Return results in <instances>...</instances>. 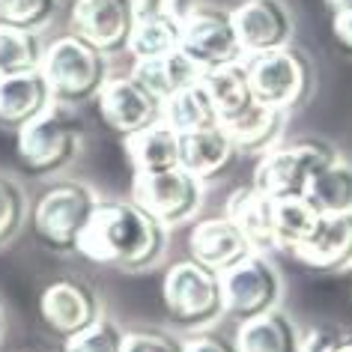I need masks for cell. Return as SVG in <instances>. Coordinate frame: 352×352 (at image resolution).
<instances>
[{"mask_svg": "<svg viewBox=\"0 0 352 352\" xmlns=\"http://www.w3.org/2000/svg\"><path fill=\"white\" fill-rule=\"evenodd\" d=\"M0 334H3V311H0Z\"/></svg>", "mask_w": 352, "mask_h": 352, "instance_id": "obj_40", "label": "cell"}, {"mask_svg": "<svg viewBox=\"0 0 352 352\" xmlns=\"http://www.w3.org/2000/svg\"><path fill=\"white\" fill-rule=\"evenodd\" d=\"M334 146L325 140H298L289 146H272L269 153L260 155V164L254 170L251 186L263 191L269 200H287V197H305V188L311 176L331 162H338Z\"/></svg>", "mask_w": 352, "mask_h": 352, "instance_id": "obj_6", "label": "cell"}, {"mask_svg": "<svg viewBox=\"0 0 352 352\" xmlns=\"http://www.w3.org/2000/svg\"><path fill=\"white\" fill-rule=\"evenodd\" d=\"M131 10H135V21H182V15L191 10V0H131Z\"/></svg>", "mask_w": 352, "mask_h": 352, "instance_id": "obj_34", "label": "cell"}, {"mask_svg": "<svg viewBox=\"0 0 352 352\" xmlns=\"http://www.w3.org/2000/svg\"><path fill=\"white\" fill-rule=\"evenodd\" d=\"M245 69H248L254 99L284 113L298 108L314 87V69L307 57L289 45L245 57Z\"/></svg>", "mask_w": 352, "mask_h": 352, "instance_id": "obj_8", "label": "cell"}, {"mask_svg": "<svg viewBox=\"0 0 352 352\" xmlns=\"http://www.w3.org/2000/svg\"><path fill=\"white\" fill-rule=\"evenodd\" d=\"M57 0H0V24L39 33L54 19Z\"/></svg>", "mask_w": 352, "mask_h": 352, "instance_id": "obj_31", "label": "cell"}, {"mask_svg": "<svg viewBox=\"0 0 352 352\" xmlns=\"http://www.w3.org/2000/svg\"><path fill=\"white\" fill-rule=\"evenodd\" d=\"M272 212H275V200H269L254 186H239L227 197V206H224V215L239 227L245 242L257 254L278 251L275 248V218H272Z\"/></svg>", "mask_w": 352, "mask_h": 352, "instance_id": "obj_17", "label": "cell"}, {"mask_svg": "<svg viewBox=\"0 0 352 352\" xmlns=\"http://www.w3.org/2000/svg\"><path fill=\"white\" fill-rule=\"evenodd\" d=\"M325 352H352V334H338Z\"/></svg>", "mask_w": 352, "mask_h": 352, "instance_id": "obj_39", "label": "cell"}, {"mask_svg": "<svg viewBox=\"0 0 352 352\" xmlns=\"http://www.w3.org/2000/svg\"><path fill=\"white\" fill-rule=\"evenodd\" d=\"M186 352H236V346L218 334H195L186 340Z\"/></svg>", "mask_w": 352, "mask_h": 352, "instance_id": "obj_36", "label": "cell"}, {"mask_svg": "<svg viewBox=\"0 0 352 352\" xmlns=\"http://www.w3.org/2000/svg\"><path fill=\"white\" fill-rule=\"evenodd\" d=\"M99 206V197L90 186L75 179H60L39 195L33 204V233L54 254L78 251V242Z\"/></svg>", "mask_w": 352, "mask_h": 352, "instance_id": "obj_3", "label": "cell"}, {"mask_svg": "<svg viewBox=\"0 0 352 352\" xmlns=\"http://www.w3.org/2000/svg\"><path fill=\"white\" fill-rule=\"evenodd\" d=\"M272 218H275V248L284 251V254H293V251L302 248L322 221V215L316 212L305 197L275 200V212H272Z\"/></svg>", "mask_w": 352, "mask_h": 352, "instance_id": "obj_27", "label": "cell"}, {"mask_svg": "<svg viewBox=\"0 0 352 352\" xmlns=\"http://www.w3.org/2000/svg\"><path fill=\"white\" fill-rule=\"evenodd\" d=\"M39 72L45 78L54 104L75 108L84 102H96V96L108 84V54L72 33H63L45 45Z\"/></svg>", "mask_w": 352, "mask_h": 352, "instance_id": "obj_2", "label": "cell"}, {"mask_svg": "<svg viewBox=\"0 0 352 352\" xmlns=\"http://www.w3.org/2000/svg\"><path fill=\"white\" fill-rule=\"evenodd\" d=\"M51 104L54 99H51V90L39 69L0 78V126L3 129H24L30 120L45 113Z\"/></svg>", "mask_w": 352, "mask_h": 352, "instance_id": "obj_18", "label": "cell"}, {"mask_svg": "<svg viewBox=\"0 0 352 352\" xmlns=\"http://www.w3.org/2000/svg\"><path fill=\"white\" fill-rule=\"evenodd\" d=\"M230 12L245 57L287 48L293 39V15L280 0H242Z\"/></svg>", "mask_w": 352, "mask_h": 352, "instance_id": "obj_14", "label": "cell"}, {"mask_svg": "<svg viewBox=\"0 0 352 352\" xmlns=\"http://www.w3.org/2000/svg\"><path fill=\"white\" fill-rule=\"evenodd\" d=\"M39 316L45 329L57 338H72L102 316V302L90 284L78 278H57L42 289Z\"/></svg>", "mask_w": 352, "mask_h": 352, "instance_id": "obj_13", "label": "cell"}, {"mask_svg": "<svg viewBox=\"0 0 352 352\" xmlns=\"http://www.w3.org/2000/svg\"><path fill=\"white\" fill-rule=\"evenodd\" d=\"M84 144V126L66 104H51L45 113L30 120L24 129L15 131V153L19 164L30 176H54L66 164L75 162Z\"/></svg>", "mask_w": 352, "mask_h": 352, "instance_id": "obj_4", "label": "cell"}, {"mask_svg": "<svg viewBox=\"0 0 352 352\" xmlns=\"http://www.w3.org/2000/svg\"><path fill=\"white\" fill-rule=\"evenodd\" d=\"M96 111L104 126L122 135V140L138 135L140 129L162 122V102L131 75L108 78V84L96 96Z\"/></svg>", "mask_w": 352, "mask_h": 352, "instance_id": "obj_12", "label": "cell"}, {"mask_svg": "<svg viewBox=\"0 0 352 352\" xmlns=\"http://www.w3.org/2000/svg\"><path fill=\"white\" fill-rule=\"evenodd\" d=\"M331 33H334V42L352 57V12L349 15H331Z\"/></svg>", "mask_w": 352, "mask_h": 352, "instance_id": "obj_37", "label": "cell"}, {"mask_svg": "<svg viewBox=\"0 0 352 352\" xmlns=\"http://www.w3.org/2000/svg\"><path fill=\"white\" fill-rule=\"evenodd\" d=\"M129 75L135 78L138 84H144L158 102L170 99V96L179 93L182 87L197 84L200 78H204V72H200L179 48L170 51V54L153 57V60H135Z\"/></svg>", "mask_w": 352, "mask_h": 352, "instance_id": "obj_21", "label": "cell"}, {"mask_svg": "<svg viewBox=\"0 0 352 352\" xmlns=\"http://www.w3.org/2000/svg\"><path fill=\"white\" fill-rule=\"evenodd\" d=\"M42 54H45V45L39 33L0 24V78L36 72L42 66Z\"/></svg>", "mask_w": 352, "mask_h": 352, "instance_id": "obj_28", "label": "cell"}, {"mask_svg": "<svg viewBox=\"0 0 352 352\" xmlns=\"http://www.w3.org/2000/svg\"><path fill=\"white\" fill-rule=\"evenodd\" d=\"M221 287H224V314L239 322L275 311L280 302V289H284L269 254H257V251H251L233 269H227L221 275Z\"/></svg>", "mask_w": 352, "mask_h": 352, "instance_id": "obj_10", "label": "cell"}, {"mask_svg": "<svg viewBox=\"0 0 352 352\" xmlns=\"http://www.w3.org/2000/svg\"><path fill=\"white\" fill-rule=\"evenodd\" d=\"M325 6H329L331 15H349L352 12V0H322Z\"/></svg>", "mask_w": 352, "mask_h": 352, "instance_id": "obj_38", "label": "cell"}, {"mask_svg": "<svg viewBox=\"0 0 352 352\" xmlns=\"http://www.w3.org/2000/svg\"><path fill=\"white\" fill-rule=\"evenodd\" d=\"M289 257L298 260L307 269L329 272V275L349 272L352 269V212L322 215L314 236Z\"/></svg>", "mask_w": 352, "mask_h": 352, "instance_id": "obj_16", "label": "cell"}, {"mask_svg": "<svg viewBox=\"0 0 352 352\" xmlns=\"http://www.w3.org/2000/svg\"><path fill=\"white\" fill-rule=\"evenodd\" d=\"M28 218V197L10 176H0V248L10 245Z\"/></svg>", "mask_w": 352, "mask_h": 352, "instance_id": "obj_32", "label": "cell"}, {"mask_svg": "<svg viewBox=\"0 0 352 352\" xmlns=\"http://www.w3.org/2000/svg\"><path fill=\"white\" fill-rule=\"evenodd\" d=\"M129 200H135L162 227L188 224L204 206V182L186 167L164 173H135Z\"/></svg>", "mask_w": 352, "mask_h": 352, "instance_id": "obj_9", "label": "cell"}, {"mask_svg": "<svg viewBox=\"0 0 352 352\" xmlns=\"http://www.w3.org/2000/svg\"><path fill=\"white\" fill-rule=\"evenodd\" d=\"M135 28L131 0H72L69 33L99 48L102 54H122Z\"/></svg>", "mask_w": 352, "mask_h": 352, "instance_id": "obj_11", "label": "cell"}, {"mask_svg": "<svg viewBox=\"0 0 352 352\" xmlns=\"http://www.w3.org/2000/svg\"><path fill=\"white\" fill-rule=\"evenodd\" d=\"M204 87L209 93V99L215 104V113H218V122H230L236 117H242L245 111L251 108L254 102V93H251V81H248V69H245V60L242 63H230V66H221V69H212V72L204 75Z\"/></svg>", "mask_w": 352, "mask_h": 352, "instance_id": "obj_24", "label": "cell"}, {"mask_svg": "<svg viewBox=\"0 0 352 352\" xmlns=\"http://www.w3.org/2000/svg\"><path fill=\"white\" fill-rule=\"evenodd\" d=\"M305 200L320 215L352 212V164L338 158L329 167L316 170L305 188Z\"/></svg>", "mask_w": 352, "mask_h": 352, "instance_id": "obj_26", "label": "cell"}, {"mask_svg": "<svg viewBox=\"0 0 352 352\" xmlns=\"http://www.w3.org/2000/svg\"><path fill=\"white\" fill-rule=\"evenodd\" d=\"M126 153L135 173H164L182 167V140L167 122H155L126 138Z\"/></svg>", "mask_w": 352, "mask_h": 352, "instance_id": "obj_20", "label": "cell"}, {"mask_svg": "<svg viewBox=\"0 0 352 352\" xmlns=\"http://www.w3.org/2000/svg\"><path fill=\"white\" fill-rule=\"evenodd\" d=\"M164 245L167 227L135 200H99L75 254L120 272H144L162 260Z\"/></svg>", "mask_w": 352, "mask_h": 352, "instance_id": "obj_1", "label": "cell"}, {"mask_svg": "<svg viewBox=\"0 0 352 352\" xmlns=\"http://www.w3.org/2000/svg\"><path fill=\"white\" fill-rule=\"evenodd\" d=\"M162 122H167L176 135H188V131L221 126V122H218V113H215V104L204 87V78H200L197 84L182 87L179 93H173L170 99L162 102Z\"/></svg>", "mask_w": 352, "mask_h": 352, "instance_id": "obj_25", "label": "cell"}, {"mask_svg": "<svg viewBox=\"0 0 352 352\" xmlns=\"http://www.w3.org/2000/svg\"><path fill=\"white\" fill-rule=\"evenodd\" d=\"M340 331H331V329H307V331H298V352H325L334 343Z\"/></svg>", "mask_w": 352, "mask_h": 352, "instance_id": "obj_35", "label": "cell"}, {"mask_svg": "<svg viewBox=\"0 0 352 352\" xmlns=\"http://www.w3.org/2000/svg\"><path fill=\"white\" fill-rule=\"evenodd\" d=\"M122 331L108 316H99L87 329L63 340V352H122Z\"/></svg>", "mask_w": 352, "mask_h": 352, "instance_id": "obj_30", "label": "cell"}, {"mask_svg": "<svg viewBox=\"0 0 352 352\" xmlns=\"http://www.w3.org/2000/svg\"><path fill=\"white\" fill-rule=\"evenodd\" d=\"M251 254V245L245 242V236L239 233L227 215L204 218L188 230V257L204 263V266L224 272L233 269L239 260H245Z\"/></svg>", "mask_w": 352, "mask_h": 352, "instance_id": "obj_15", "label": "cell"}, {"mask_svg": "<svg viewBox=\"0 0 352 352\" xmlns=\"http://www.w3.org/2000/svg\"><path fill=\"white\" fill-rule=\"evenodd\" d=\"M176 48H179V21L146 19V21H135L126 54L135 63V60H153V57L170 54Z\"/></svg>", "mask_w": 352, "mask_h": 352, "instance_id": "obj_29", "label": "cell"}, {"mask_svg": "<svg viewBox=\"0 0 352 352\" xmlns=\"http://www.w3.org/2000/svg\"><path fill=\"white\" fill-rule=\"evenodd\" d=\"M162 302L167 316L182 329L212 325L224 314L221 272L209 269L191 257L173 263L162 280Z\"/></svg>", "mask_w": 352, "mask_h": 352, "instance_id": "obj_5", "label": "cell"}, {"mask_svg": "<svg viewBox=\"0 0 352 352\" xmlns=\"http://www.w3.org/2000/svg\"><path fill=\"white\" fill-rule=\"evenodd\" d=\"M233 346L236 352H298V329L284 311L275 307L239 322Z\"/></svg>", "mask_w": 352, "mask_h": 352, "instance_id": "obj_23", "label": "cell"}, {"mask_svg": "<svg viewBox=\"0 0 352 352\" xmlns=\"http://www.w3.org/2000/svg\"><path fill=\"white\" fill-rule=\"evenodd\" d=\"M230 138V144L236 146V153H248V155H263L275 146V140L280 138L284 129V111H275L269 104L254 102L242 117H236L221 126Z\"/></svg>", "mask_w": 352, "mask_h": 352, "instance_id": "obj_22", "label": "cell"}, {"mask_svg": "<svg viewBox=\"0 0 352 352\" xmlns=\"http://www.w3.org/2000/svg\"><path fill=\"white\" fill-rule=\"evenodd\" d=\"M179 51L200 72L242 63L245 51L236 36L233 12L212 3H191V10L179 21Z\"/></svg>", "mask_w": 352, "mask_h": 352, "instance_id": "obj_7", "label": "cell"}, {"mask_svg": "<svg viewBox=\"0 0 352 352\" xmlns=\"http://www.w3.org/2000/svg\"><path fill=\"white\" fill-rule=\"evenodd\" d=\"M179 140H182V158L179 162L188 173H195L200 182L221 176L227 167L233 164V158L239 155L221 126L188 131V135H179Z\"/></svg>", "mask_w": 352, "mask_h": 352, "instance_id": "obj_19", "label": "cell"}, {"mask_svg": "<svg viewBox=\"0 0 352 352\" xmlns=\"http://www.w3.org/2000/svg\"><path fill=\"white\" fill-rule=\"evenodd\" d=\"M122 352H186V340L173 338L170 331L138 329L122 334Z\"/></svg>", "mask_w": 352, "mask_h": 352, "instance_id": "obj_33", "label": "cell"}]
</instances>
